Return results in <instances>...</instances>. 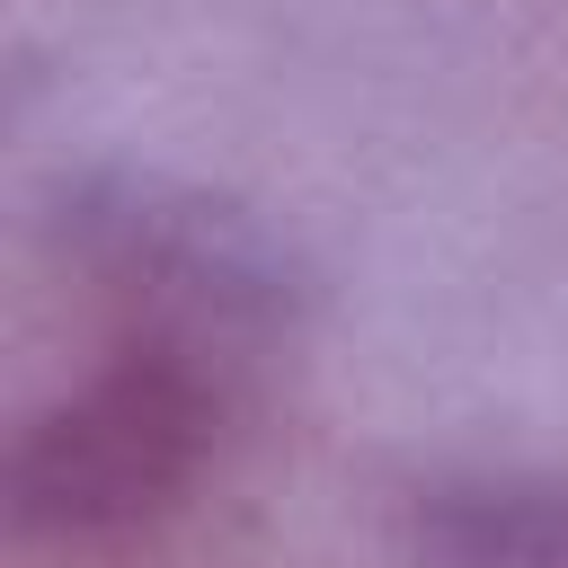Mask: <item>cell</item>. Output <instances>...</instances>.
Masks as SVG:
<instances>
[{
    "label": "cell",
    "instance_id": "obj_1",
    "mask_svg": "<svg viewBox=\"0 0 568 568\" xmlns=\"http://www.w3.org/2000/svg\"><path fill=\"white\" fill-rule=\"evenodd\" d=\"M62 248L151 320L160 346H248L293 328L302 311V257L231 195H204L186 178L151 169H98L62 186Z\"/></svg>",
    "mask_w": 568,
    "mask_h": 568
},
{
    "label": "cell",
    "instance_id": "obj_2",
    "mask_svg": "<svg viewBox=\"0 0 568 568\" xmlns=\"http://www.w3.org/2000/svg\"><path fill=\"white\" fill-rule=\"evenodd\" d=\"M222 444V355L133 346L89 390L53 399L9 453V506L27 532H124L169 515Z\"/></svg>",
    "mask_w": 568,
    "mask_h": 568
},
{
    "label": "cell",
    "instance_id": "obj_3",
    "mask_svg": "<svg viewBox=\"0 0 568 568\" xmlns=\"http://www.w3.org/2000/svg\"><path fill=\"white\" fill-rule=\"evenodd\" d=\"M408 524L426 568H568V479H435Z\"/></svg>",
    "mask_w": 568,
    "mask_h": 568
}]
</instances>
